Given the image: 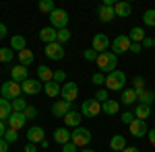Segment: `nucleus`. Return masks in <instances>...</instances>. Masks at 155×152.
Instances as JSON below:
<instances>
[{"label":"nucleus","instance_id":"1","mask_svg":"<svg viewBox=\"0 0 155 152\" xmlns=\"http://www.w3.org/2000/svg\"><path fill=\"white\" fill-rule=\"evenodd\" d=\"M97 68L99 72L104 74H112V72L116 70V66H118V56H114L112 51H106V54H99V58H97Z\"/></svg>","mask_w":155,"mask_h":152},{"label":"nucleus","instance_id":"2","mask_svg":"<svg viewBox=\"0 0 155 152\" xmlns=\"http://www.w3.org/2000/svg\"><path fill=\"white\" fill-rule=\"evenodd\" d=\"M126 84V74L122 70H114L112 74L106 76V88L107 91H124Z\"/></svg>","mask_w":155,"mask_h":152},{"label":"nucleus","instance_id":"3","mask_svg":"<svg viewBox=\"0 0 155 152\" xmlns=\"http://www.w3.org/2000/svg\"><path fill=\"white\" fill-rule=\"evenodd\" d=\"M23 95V88H21V84L19 82H4L2 86H0V97L2 99H6V101H15V99H19Z\"/></svg>","mask_w":155,"mask_h":152},{"label":"nucleus","instance_id":"4","mask_svg":"<svg viewBox=\"0 0 155 152\" xmlns=\"http://www.w3.org/2000/svg\"><path fill=\"white\" fill-rule=\"evenodd\" d=\"M66 25H68V12L64 8H56L50 12V27L60 31V29H66Z\"/></svg>","mask_w":155,"mask_h":152},{"label":"nucleus","instance_id":"5","mask_svg":"<svg viewBox=\"0 0 155 152\" xmlns=\"http://www.w3.org/2000/svg\"><path fill=\"white\" fill-rule=\"evenodd\" d=\"M71 142L77 146V148H85V146H89V142H91V132L87 128H74L72 129V138Z\"/></svg>","mask_w":155,"mask_h":152},{"label":"nucleus","instance_id":"6","mask_svg":"<svg viewBox=\"0 0 155 152\" xmlns=\"http://www.w3.org/2000/svg\"><path fill=\"white\" fill-rule=\"evenodd\" d=\"M99 113H101V103L97 101L95 97L83 101V105H81V115L83 117H97Z\"/></svg>","mask_w":155,"mask_h":152},{"label":"nucleus","instance_id":"7","mask_svg":"<svg viewBox=\"0 0 155 152\" xmlns=\"http://www.w3.org/2000/svg\"><path fill=\"white\" fill-rule=\"evenodd\" d=\"M130 39H128V35H118L114 41H112V54L114 56H122V54H126V51H130Z\"/></svg>","mask_w":155,"mask_h":152},{"label":"nucleus","instance_id":"8","mask_svg":"<svg viewBox=\"0 0 155 152\" xmlns=\"http://www.w3.org/2000/svg\"><path fill=\"white\" fill-rule=\"evenodd\" d=\"M114 0H106L99 8H97V17H99V21H104V23H112L114 19H116V12H114Z\"/></svg>","mask_w":155,"mask_h":152},{"label":"nucleus","instance_id":"9","mask_svg":"<svg viewBox=\"0 0 155 152\" xmlns=\"http://www.w3.org/2000/svg\"><path fill=\"white\" fill-rule=\"evenodd\" d=\"M91 47L95 49L97 54H106L107 49L112 47V41H110V37L106 33H97L93 35V41H91Z\"/></svg>","mask_w":155,"mask_h":152},{"label":"nucleus","instance_id":"10","mask_svg":"<svg viewBox=\"0 0 155 152\" xmlns=\"http://www.w3.org/2000/svg\"><path fill=\"white\" fill-rule=\"evenodd\" d=\"M60 95H62V99H64V101L72 103V101L79 97V84H77V82H64Z\"/></svg>","mask_w":155,"mask_h":152},{"label":"nucleus","instance_id":"11","mask_svg":"<svg viewBox=\"0 0 155 152\" xmlns=\"http://www.w3.org/2000/svg\"><path fill=\"white\" fill-rule=\"evenodd\" d=\"M25 95H39L44 91V82H39L37 78H27V80L21 84Z\"/></svg>","mask_w":155,"mask_h":152},{"label":"nucleus","instance_id":"12","mask_svg":"<svg viewBox=\"0 0 155 152\" xmlns=\"http://www.w3.org/2000/svg\"><path fill=\"white\" fill-rule=\"evenodd\" d=\"M8 129H15V132H19V129L25 128V123H27V117L25 113H17V111H12V115L8 117Z\"/></svg>","mask_w":155,"mask_h":152},{"label":"nucleus","instance_id":"13","mask_svg":"<svg viewBox=\"0 0 155 152\" xmlns=\"http://www.w3.org/2000/svg\"><path fill=\"white\" fill-rule=\"evenodd\" d=\"M44 51H46V56H48L50 60H62V58H64V45H60L58 41L48 43Z\"/></svg>","mask_w":155,"mask_h":152},{"label":"nucleus","instance_id":"14","mask_svg":"<svg viewBox=\"0 0 155 152\" xmlns=\"http://www.w3.org/2000/svg\"><path fill=\"white\" fill-rule=\"evenodd\" d=\"M29 78V70H27V66H12L11 68V80L19 82V84H23L25 80Z\"/></svg>","mask_w":155,"mask_h":152},{"label":"nucleus","instance_id":"15","mask_svg":"<svg viewBox=\"0 0 155 152\" xmlns=\"http://www.w3.org/2000/svg\"><path fill=\"white\" fill-rule=\"evenodd\" d=\"M71 111V103L68 101H64V99H58L54 105H52V115L54 117H66V113Z\"/></svg>","mask_w":155,"mask_h":152},{"label":"nucleus","instance_id":"16","mask_svg":"<svg viewBox=\"0 0 155 152\" xmlns=\"http://www.w3.org/2000/svg\"><path fill=\"white\" fill-rule=\"evenodd\" d=\"M128 128H130V134L134 138H143V136L149 134V128H147V123H145L143 119H134Z\"/></svg>","mask_w":155,"mask_h":152},{"label":"nucleus","instance_id":"17","mask_svg":"<svg viewBox=\"0 0 155 152\" xmlns=\"http://www.w3.org/2000/svg\"><path fill=\"white\" fill-rule=\"evenodd\" d=\"M44 138H46V132H44V128H37V126H33V128L27 129V140L31 142V144H41V142H44Z\"/></svg>","mask_w":155,"mask_h":152},{"label":"nucleus","instance_id":"18","mask_svg":"<svg viewBox=\"0 0 155 152\" xmlns=\"http://www.w3.org/2000/svg\"><path fill=\"white\" fill-rule=\"evenodd\" d=\"M81 119H83V115H81L79 111L71 109V111L66 113V117H64V126L74 129V128H79V126H81Z\"/></svg>","mask_w":155,"mask_h":152},{"label":"nucleus","instance_id":"19","mask_svg":"<svg viewBox=\"0 0 155 152\" xmlns=\"http://www.w3.org/2000/svg\"><path fill=\"white\" fill-rule=\"evenodd\" d=\"M72 138V132L68 128H56V132H54V142H58V144H68Z\"/></svg>","mask_w":155,"mask_h":152},{"label":"nucleus","instance_id":"20","mask_svg":"<svg viewBox=\"0 0 155 152\" xmlns=\"http://www.w3.org/2000/svg\"><path fill=\"white\" fill-rule=\"evenodd\" d=\"M56 35H58V31L54 29V27H44L41 31H39V39L48 45V43H54L56 41Z\"/></svg>","mask_w":155,"mask_h":152},{"label":"nucleus","instance_id":"21","mask_svg":"<svg viewBox=\"0 0 155 152\" xmlns=\"http://www.w3.org/2000/svg\"><path fill=\"white\" fill-rule=\"evenodd\" d=\"M114 12H116V17H122V19H126V17H130V12H132V6L128 4V2H116L114 4Z\"/></svg>","mask_w":155,"mask_h":152},{"label":"nucleus","instance_id":"22","mask_svg":"<svg viewBox=\"0 0 155 152\" xmlns=\"http://www.w3.org/2000/svg\"><path fill=\"white\" fill-rule=\"evenodd\" d=\"M52 78H54V70L52 68H48V66H37V80L39 82H52Z\"/></svg>","mask_w":155,"mask_h":152},{"label":"nucleus","instance_id":"23","mask_svg":"<svg viewBox=\"0 0 155 152\" xmlns=\"http://www.w3.org/2000/svg\"><path fill=\"white\" fill-rule=\"evenodd\" d=\"M110 148L114 152H122L126 148V138L122 136V134H116V136H112V140H110Z\"/></svg>","mask_w":155,"mask_h":152},{"label":"nucleus","instance_id":"24","mask_svg":"<svg viewBox=\"0 0 155 152\" xmlns=\"http://www.w3.org/2000/svg\"><path fill=\"white\" fill-rule=\"evenodd\" d=\"M11 115H12L11 101H6V99L0 97V119H2V121H8V117H11Z\"/></svg>","mask_w":155,"mask_h":152},{"label":"nucleus","instance_id":"25","mask_svg":"<svg viewBox=\"0 0 155 152\" xmlns=\"http://www.w3.org/2000/svg\"><path fill=\"white\" fill-rule=\"evenodd\" d=\"M118 109H120V103L114 101V99H107L106 103H101V111H104L106 115H116Z\"/></svg>","mask_w":155,"mask_h":152},{"label":"nucleus","instance_id":"26","mask_svg":"<svg viewBox=\"0 0 155 152\" xmlns=\"http://www.w3.org/2000/svg\"><path fill=\"white\" fill-rule=\"evenodd\" d=\"M145 29L143 27H132L130 29V33H128V39H130L132 43H143V39H145Z\"/></svg>","mask_w":155,"mask_h":152},{"label":"nucleus","instance_id":"27","mask_svg":"<svg viewBox=\"0 0 155 152\" xmlns=\"http://www.w3.org/2000/svg\"><path fill=\"white\" fill-rule=\"evenodd\" d=\"M139 101V95L134 88H124L122 91V103L124 105H132V103H137Z\"/></svg>","mask_w":155,"mask_h":152},{"label":"nucleus","instance_id":"28","mask_svg":"<svg viewBox=\"0 0 155 152\" xmlns=\"http://www.w3.org/2000/svg\"><path fill=\"white\" fill-rule=\"evenodd\" d=\"M44 91H46V95H48V97H52V99H56V97H58L60 95V91H62V86H60L58 82H46V84H44Z\"/></svg>","mask_w":155,"mask_h":152},{"label":"nucleus","instance_id":"29","mask_svg":"<svg viewBox=\"0 0 155 152\" xmlns=\"http://www.w3.org/2000/svg\"><path fill=\"white\" fill-rule=\"evenodd\" d=\"M11 49H17V51L27 49V41H25V37L23 35H12L11 37Z\"/></svg>","mask_w":155,"mask_h":152},{"label":"nucleus","instance_id":"30","mask_svg":"<svg viewBox=\"0 0 155 152\" xmlns=\"http://www.w3.org/2000/svg\"><path fill=\"white\" fill-rule=\"evenodd\" d=\"M33 60H35V56H33L31 49H23V51H19V62H21V66H31Z\"/></svg>","mask_w":155,"mask_h":152},{"label":"nucleus","instance_id":"31","mask_svg":"<svg viewBox=\"0 0 155 152\" xmlns=\"http://www.w3.org/2000/svg\"><path fill=\"white\" fill-rule=\"evenodd\" d=\"M149 115H151V107H149V105H141V103H139V105H137V109H134V117L145 121Z\"/></svg>","mask_w":155,"mask_h":152},{"label":"nucleus","instance_id":"32","mask_svg":"<svg viewBox=\"0 0 155 152\" xmlns=\"http://www.w3.org/2000/svg\"><path fill=\"white\" fill-rule=\"evenodd\" d=\"M153 101H155V93H151V91H143V93H139V103H141V105H149V107H151Z\"/></svg>","mask_w":155,"mask_h":152},{"label":"nucleus","instance_id":"33","mask_svg":"<svg viewBox=\"0 0 155 152\" xmlns=\"http://www.w3.org/2000/svg\"><path fill=\"white\" fill-rule=\"evenodd\" d=\"M11 105H12V111H17V113H25V109H27V101H25V99H21V97H19V99H15V101H11Z\"/></svg>","mask_w":155,"mask_h":152},{"label":"nucleus","instance_id":"34","mask_svg":"<svg viewBox=\"0 0 155 152\" xmlns=\"http://www.w3.org/2000/svg\"><path fill=\"white\" fill-rule=\"evenodd\" d=\"M143 23L147 27H155V8H149L143 12Z\"/></svg>","mask_w":155,"mask_h":152},{"label":"nucleus","instance_id":"35","mask_svg":"<svg viewBox=\"0 0 155 152\" xmlns=\"http://www.w3.org/2000/svg\"><path fill=\"white\" fill-rule=\"evenodd\" d=\"M15 58V51L11 47H0V62H12Z\"/></svg>","mask_w":155,"mask_h":152},{"label":"nucleus","instance_id":"36","mask_svg":"<svg viewBox=\"0 0 155 152\" xmlns=\"http://www.w3.org/2000/svg\"><path fill=\"white\" fill-rule=\"evenodd\" d=\"M56 41H58L60 45H64L66 41H71V31L68 29H60L58 35H56Z\"/></svg>","mask_w":155,"mask_h":152},{"label":"nucleus","instance_id":"37","mask_svg":"<svg viewBox=\"0 0 155 152\" xmlns=\"http://www.w3.org/2000/svg\"><path fill=\"white\" fill-rule=\"evenodd\" d=\"M132 88L137 91V95L145 91V78L143 76H134V78H132Z\"/></svg>","mask_w":155,"mask_h":152},{"label":"nucleus","instance_id":"38","mask_svg":"<svg viewBox=\"0 0 155 152\" xmlns=\"http://www.w3.org/2000/svg\"><path fill=\"white\" fill-rule=\"evenodd\" d=\"M39 11L41 12H52V11H56V4H54V2H52V0H41V2H39Z\"/></svg>","mask_w":155,"mask_h":152},{"label":"nucleus","instance_id":"39","mask_svg":"<svg viewBox=\"0 0 155 152\" xmlns=\"http://www.w3.org/2000/svg\"><path fill=\"white\" fill-rule=\"evenodd\" d=\"M83 58L87 60V62H97V58H99V54H97L95 49L91 47V49H85V51H83Z\"/></svg>","mask_w":155,"mask_h":152},{"label":"nucleus","instance_id":"40","mask_svg":"<svg viewBox=\"0 0 155 152\" xmlns=\"http://www.w3.org/2000/svg\"><path fill=\"white\" fill-rule=\"evenodd\" d=\"M4 140L8 142V144H15V142L19 140V134H17L15 129H6V134H4Z\"/></svg>","mask_w":155,"mask_h":152},{"label":"nucleus","instance_id":"41","mask_svg":"<svg viewBox=\"0 0 155 152\" xmlns=\"http://www.w3.org/2000/svg\"><path fill=\"white\" fill-rule=\"evenodd\" d=\"M52 80L58 82V84H60V82H64V80H66V72H64V70H54V78H52Z\"/></svg>","mask_w":155,"mask_h":152},{"label":"nucleus","instance_id":"42","mask_svg":"<svg viewBox=\"0 0 155 152\" xmlns=\"http://www.w3.org/2000/svg\"><path fill=\"white\" fill-rule=\"evenodd\" d=\"M91 82H93V84H97V86H99V84H106V76H104L101 72H97V74H93V76H91Z\"/></svg>","mask_w":155,"mask_h":152},{"label":"nucleus","instance_id":"43","mask_svg":"<svg viewBox=\"0 0 155 152\" xmlns=\"http://www.w3.org/2000/svg\"><path fill=\"white\" fill-rule=\"evenodd\" d=\"M95 99L99 101V103H106L107 99H110V97H107V91H106V88H99V91L95 93Z\"/></svg>","mask_w":155,"mask_h":152},{"label":"nucleus","instance_id":"44","mask_svg":"<svg viewBox=\"0 0 155 152\" xmlns=\"http://www.w3.org/2000/svg\"><path fill=\"white\" fill-rule=\"evenodd\" d=\"M25 117H27V119H35L37 117V109L33 105H29L27 109H25Z\"/></svg>","mask_w":155,"mask_h":152},{"label":"nucleus","instance_id":"45","mask_svg":"<svg viewBox=\"0 0 155 152\" xmlns=\"http://www.w3.org/2000/svg\"><path fill=\"white\" fill-rule=\"evenodd\" d=\"M134 119H137V117H134V113H130V111H124V113H122V121L128 123V126H130Z\"/></svg>","mask_w":155,"mask_h":152},{"label":"nucleus","instance_id":"46","mask_svg":"<svg viewBox=\"0 0 155 152\" xmlns=\"http://www.w3.org/2000/svg\"><path fill=\"white\" fill-rule=\"evenodd\" d=\"M62 152H79V148H77L72 142H68V144H64V146H62Z\"/></svg>","mask_w":155,"mask_h":152},{"label":"nucleus","instance_id":"47","mask_svg":"<svg viewBox=\"0 0 155 152\" xmlns=\"http://www.w3.org/2000/svg\"><path fill=\"white\" fill-rule=\"evenodd\" d=\"M130 51L132 54H139V51H143V45L141 43H130Z\"/></svg>","mask_w":155,"mask_h":152},{"label":"nucleus","instance_id":"48","mask_svg":"<svg viewBox=\"0 0 155 152\" xmlns=\"http://www.w3.org/2000/svg\"><path fill=\"white\" fill-rule=\"evenodd\" d=\"M0 152H8V142L4 138H0Z\"/></svg>","mask_w":155,"mask_h":152},{"label":"nucleus","instance_id":"49","mask_svg":"<svg viewBox=\"0 0 155 152\" xmlns=\"http://www.w3.org/2000/svg\"><path fill=\"white\" fill-rule=\"evenodd\" d=\"M141 45H143V47H153V39H151V37H145Z\"/></svg>","mask_w":155,"mask_h":152},{"label":"nucleus","instance_id":"50","mask_svg":"<svg viewBox=\"0 0 155 152\" xmlns=\"http://www.w3.org/2000/svg\"><path fill=\"white\" fill-rule=\"evenodd\" d=\"M6 33H8V31H6V25L0 23V39H4V37H6Z\"/></svg>","mask_w":155,"mask_h":152},{"label":"nucleus","instance_id":"51","mask_svg":"<svg viewBox=\"0 0 155 152\" xmlns=\"http://www.w3.org/2000/svg\"><path fill=\"white\" fill-rule=\"evenodd\" d=\"M147 138H149V142L155 146V128L153 129H149V134H147Z\"/></svg>","mask_w":155,"mask_h":152},{"label":"nucleus","instance_id":"52","mask_svg":"<svg viewBox=\"0 0 155 152\" xmlns=\"http://www.w3.org/2000/svg\"><path fill=\"white\" fill-rule=\"evenodd\" d=\"M4 134H6V123L0 119V138H4Z\"/></svg>","mask_w":155,"mask_h":152},{"label":"nucleus","instance_id":"53","mask_svg":"<svg viewBox=\"0 0 155 152\" xmlns=\"http://www.w3.org/2000/svg\"><path fill=\"white\" fill-rule=\"evenodd\" d=\"M25 152H37L35 144H31V142H29V144H27V146H25Z\"/></svg>","mask_w":155,"mask_h":152},{"label":"nucleus","instance_id":"54","mask_svg":"<svg viewBox=\"0 0 155 152\" xmlns=\"http://www.w3.org/2000/svg\"><path fill=\"white\" fill-rule=\"evenodd\" d=\"M122 152H141V150H139V148H134V146H126Z\"/></svg>","mask_w":155,"mask_h":152},{"label":"nucleus","instance_id":"55","mask_svg":"<svg viewBox=\"0 0 155 152\" xmlns=\"http://www.w3.org/2000/svg\"><path fill=\"white\" fill-rule=\"evenodd\" d=\"M79 152H95V150H91V148H81Z\"/></svg>","mask_w":155,"mask_h":152},{"label":"nucleus","instance_id":"56","mask_svg":"<svg viewBox=\"0 0 155 152\" xmlns=\"http://www.w3.org/2000/svg\"><path fill=\"white\" fill-rule=\"evenodd\" d=\"M153 47H155V39H153Z\"/></svg>","mask_w":155,"mask_h":152},{"label":"nucleus","instance_id":"57","mask_svg":"<svg viewBox=\"0 0 155 152\" xmlns=\"http://www.w3.org/2000/svg\"><path fill=\"white\" fill-rule=\"evenodd\" d=\"M112 152H114V150H112Z\"/></svg>","mask_w":155,"mask_h":152}]
</instances>
